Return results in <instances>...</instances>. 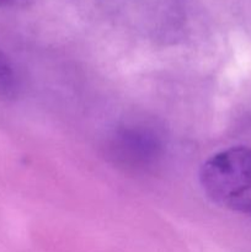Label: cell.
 I'll return each mask as SVG.
<instances>
[{
    "label": "cell",
    "instance_id": "cell-4",
    "mask_svg": "<svg viewBox=\"0 0 251 252\" xmlns=\"http://www.w3.org/2000/svg\"><path fill=\"white\" fill-rule=\"evenodd\" d=\"M19 0H0V5H10V4H15Z\"/></svg>",
    "mask_w": 251,
    "mask_h": 252
},
{
    "label": "cell",
    "instance_id": "cell-3",
    "mask_svg": "<svg viewBox=\"0 0 251 252\" xmlns=\"http://www.w3.org/2000/svg\"><path fill=\"white\" fill-rule=\"evenodd\" d=\"M17 90H19V79L14 65L5 56L4 52L0 51V96L12 97L16 95Z\"/></svg>",
    "mask_w": 251,
    "mask_h": 252
},
{
    "label": "cell",
    "instance_id": "cell-2",
    "mask_svg": "<svg viewBox=\"0 0 251 252\" xmlns=\"http://www.w3.org/2000/svg\"><path fill=\"white\" fill-rule=\"evenodd\" d=\"M116 158L132 166H144L154 162L160 154V140L148 129L127 128L116 135L112 143Z\"/></svg>",
    "mask_w": 251,
    "mask_h": 252
},
{
    "label": "cell",
    "instance_id": "cell-1",
    "mask_svg": "<svg viewBox=\"0 0 251 252\" xmlns=\"http://www.w3.org/2000/svg\"><path fill=\"white\" fill-rule=\"evenodd\" d=\"M199 184L213 203L251 217V149L231 147L209 158Z\"/></svg>",
    "mask_w": 251,
    "mask_h": 252
}]
</instances>
